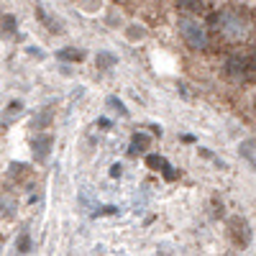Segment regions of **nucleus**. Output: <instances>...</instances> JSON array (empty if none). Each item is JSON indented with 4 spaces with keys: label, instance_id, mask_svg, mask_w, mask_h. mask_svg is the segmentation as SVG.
Wrapping results in <instances>:
<instances>
[{
    "label": "nucleus",
    "instance_id": "f257e3e1",
    "mask_svg": "<svg viewBox=\"0 0 256 256\" xmlns=\"http://www.w3.org/2000/svg\"><path fill=\"white\" fill-rule=\"evenodd\" d=\"M216 28H218L220 36H226V38H230V41H238V38H244L246 31H248V20H246L238 10L226 8V10H220V13L216 16Z\"/></svg>",
    "mask_w": 256,
    "mask_h": 256
},
{
    "label": "nucleus",
    "instance_id": "f03ea898",
    "mask_svg": "<svg viewBox=\"0 0 256 256\" xmlns=\"http://www.w3.org/2000/svg\"><path fill=\"white\" fill-rule=\"evenodd\" d=\"M180 34H182V38L187 41V46H192V49H205V46H208L205 26H200L198 20L182 18V20H180Z\"/></svg>",
    "mask_w": 256,
    "mask_h": 256
},
{
    "label": "nucleus",
    "instance_id": "7ed1b4c3",
    "mask_svg": "<svg viewBox=\"0 0 256 256\" xmlns=\"http://www.w3.org/2000/svg\"><path fill=\"white\" fill-rule=\"evenodd\" d=\"M230 236L236 241V246H248L251 244V228L244 218H230Z\"/></svg>",
    "mask_w": 256,
    "mask_h": 256
},
{
    "label": "nucleus",
    "instance_id": "20e7f679",
    "mask_svg": "<svg viewBox=\"0 0 256 256\" xmlns=\"http://www.w3.org/2000/svg\"><path fill=\"white\" fill-rule=\"evenodd\" d=\"M146 166H148V169H154V172H162L166 180H177L174 166L169 164L164 156H159V154H148V156H146Z\"/></svg>",
    "mask_w": 256,
    "mask_h": 256
},
{
    "label": "nucleus",
    "instance_id": "39448f33",
    "mask_svg": "<svg viewBox=\"0 0 256 256\" xmlns=\"http://www.w3.org/2000/svg\"><path fill=\"white\" fill-rule=\"evenodd\" d=\"M226 72L236 80H248V56H230L226 64Z\"/></svg>",
    "mask_w": 256,
    "mask_h": 256
},
{
    "label": "nucleus",
    "instance_id": "423d86ee",
    "mask_svg": "<svg viewBox=\"0 0 256 256\" xmlns=\"http://www.w3.org/2000/svg\"><path fill=\"white\" fill-rule=\"evenodd\" d=\"M52 146H54V138L49 134L36 136V141H34V159L36 162H46L49 154H52Z\"/></svg>",
    "mask_w": 256,
    "mask_h": 256
},
{
    "label": "nucleus",
    "instance_id": "0eeeda50",
    "mask_svg": "<svg viewBox=\"0 0 256 256\" xmlns=\"http://www.w3.org/2000/svg\"><path fill=\"white\" fill-rule=\"evenodd\" d=\"M148 144H152V138H148L146 134H134V136H131V146H128V154H131V156H136V154L146 152V148H148Z\"/></svg>",
    "mask_w": 256,
    "mask_h": 256
},
{
    "label": "nucleus",
    "instance_id": "6e6552de",
    "mask_svg": "<svg viewBox=\"0 0 256 256\" xmlns=\"http://www.w3.org/2000/svg\"><path fill=\"white\" fill-rule=\"evenodd\" d=\"M36 16L41 18V24H44V26H46L49 31H62V24H59L56 18H52V16H49V13H46L44 8H41L38 3H36Z\"/></svg>",
    "mask_w": 256,
    "mask_h": 256
},
{
    "label": "nucleus",
    "instance_id": "1a4fd4ad",
    "mask_svg": "<svg viewBox=\"0 0 256 256\" xmlns=\"http://www.w3.org/2000/svg\"><path fill=\"white\" fill-rule=\"evenodd\" d=\"M116 62H118V56L110 54V52H98V56H95V64H98L100 70H110V67H116Z\"/></svg>",
    "mask_w": 256,
    "mask_h": 256
},
{
    "label": "nucleus",
    "instance_id": "9d476101",
    "mask_svg": "<svg viewBox=\"0 0 256 256\" xmlns=\"http://www.w3.org/2000/svg\"><path fill=\"white\" fill-rule=\"evenodd\" d=\"M52 118H54V113H52V108H44L38 116H34V120H31V126L36 128V131H41V128H46L49 123H52Z\"/></svg>",
    "mask_w": 256,
    "mask_h": 256
},
{
    "label": "nucleus",
    "instance_id": "9b49d317",
    "mask_svg": "<svg viewBox=\"0 0 256 256\" xmlns=\"http://www.w3.org/2000/svg\"><path fill=\"white\" fill-rule=\"evenodd\" d=\"M56 56H59L62 62H82V59H84V52H82V49H74V46H72V49H62V52H59Z\"/></svg>",
    "mask_w": 256,
    "mask_h": 256
},
{
    "label": "nucleus",
    "instance_id": "f8f14e48",
    "mask_svg": "<svg viewBox=\"0 0 256 256\" xmlns=\"http://www.w3.org/2000/svg\"><path fill=\"white\" fill-rule=\"evenodd\" d=\"M126 36L131 38V41H138V38H144V36H146V31H144L141 26H136V24H134V26H128V28H126Z\"/></svg>",
    "mask_w": 256,
    "mask_h": 256
},
{
    "label": "nucleus",
    "instance_id": "ddd939ff",
    "mask_svg": "<svg viewBox=\"0 0 256 256\" xmlns=\"http://www.w3.org/2000/svg\"><path fill=\"white\" fill-rule=\"evenodd\" d=\"M177 8H182V10H198L200 0H177Z\"/></svg>",
    "mask_w": 256,
    "mask_h": 256
},
{
    "label": "nucleus",
    "instance_id": "4468645a",
    "mask_svg": "<svg viewBox=\"0 0 256 256\" xmlns=\"http://www.w3.org/2000/svg\"><path fill=\"white\" fill-rule=\"evenodd\" d=\"M108 105H110V108H113V110H118V113H120L123 118L128 116V110H126V105H123V102H120L118 98H108Z\"/></svg>",
    "mask_w": 256,
    "mask_h": 256
},
{
    "label": "nucleus",
    "instance_id": "2eb2a0df",
    "mask_svg": "<svg viewBox=\"0 0 256 256\" xmlns=\"http://www.w3.org/2000/svg\"><path fill=\"white\" fill-rule=\"evenodd\" d=\"M18 251H20V254H28V251H31V238H28V233H24V236H20Z\"/></svg>",
    "mask_w": 256,
    "mask_h": 256
},
{
    "label": "nucleus",
    "instance_id": "dca6fc26",
    "mask_svg": "<svg viewBox=\"0 0 256 256\" xmlns=\"http://www.w3.org/2000/svg\"><path fill=\"white\" fill-rule=\"evenodd\" d=\"M248 77H256V49L248 54Z\"/></svg>",
    "mask_w": 256,
    "mask_h": 256
},
{
    "label": "nucleus",
    "instance_id": "f3484780",
    "mask_svg": "<svg viewBox=\"0 0 256 256\" xmlns=\"http://www.w3.org/2000/svg\"><path fill=\"white\" fill-rule=\"evenodd\" d=\"M3 24H6L8 31H13V28H16V18H13V16H6V18H3Z\"/></svg>",
    "mask_w": 256,
    "mask_h": 256
},
{
    "label": "nucleus",
    "instance_id": "a211bd4d",
    "mask_svg": "<svg viewBox=\"0 0 256 256\" xmlns=\"http://www.w3.org/2000/svg\"><path fill=\"white\" fill-rule=\"evenodd\" d=\"M20 108H24V102H18V100H16V102L8 105V113H20Z\"/></svg>",
    "mask_w": 256,
    "mask_h": 256
},
{
    "label": "nucleus",
    "instance_id": "6ab92c4d",
    "mask_svg": "<svg viewBox=\"0 0 256 256\" xmlns=\"http://www.w3.org/2000/svg\"><path fill=\"white\" fill-rule=\"evenodd\" d=\"M120 174H123V166L120 164H113L110 166V177H120Z\"/></svg>",
    "mask_w": 256,
    "mask_h": 256
},
{
    "label": "nucleus",
    "instance_id": "aec40b11",
    "mask_svg": "<svg viewBox=\"0 0 256 256\" xmlns=\"http://www.w3.org/2000/svg\"><path fill=\"white\" fill-rule=\"evenodd\" d=\"M98 126H102V128H110V120H108V118H100V120H98Z\"/></svg>",
    "mask_w": 256,
    "mask_h": 256
}]
</instances>
